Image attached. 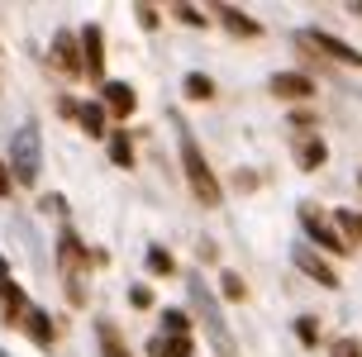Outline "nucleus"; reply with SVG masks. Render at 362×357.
Returning a JSON list of instances; mask_svg holds the SVG:
<instances>
[{
    "mask_svg": "<svg viewBox=\"0 0 362 357\" xmlns=\"http://www.w3.org/2000/svg\"><path fill=\"white\" fill-rule=\"evenodd\" d=\"M105 119H110V110L100 105V100H86V105H81V119H76V124L86 129L90 139H110V129H105Z\"/></svg>",
    "mask_w": 362,
    "mask_h": 357,
    "instance_id": "2eb2a0df",
    "label": "nucleus"
},
{
    "mask_svg": "<svg viewBox=\"0 0 362 357\" xmlns=\"http://www.w3.org/2000/svg\"><path fill=\"white\" fill-rule=\"evenodd\" d=\"M296 339L305 343V348H320V320L315 315H300L296 320Z\"/></svg>",
    "mask_w": 362,
    "mask_h": 357,
    "instance_id": "4be33fe9",
    "label": "nucleus"
},
{
    "mask_svg": "<svg viewBox=\"0 0 362 357\" xmlns=\"http://www.w3.org/2000/svg\"><path fill=\"white\" fill-rule=\"evenodd\" d=\"M100 105L110 110V119H129L139 110V90L129 86V81H105V100Z\"/></svg>",
    "mask_w": 362,
    "mask_h": 357,
    "instance_id": "1a4fd4ad",
    "label": "nucleus"
},
{
    "mask_svg": "<svg viewBox=\"0 0 362 357\" xmlns=\"http://www.w3.org/2000/svg\"><path fill=\"white\" fill-rule=\"evenodd\" d=\"M167 119H172V129H177L181 172H186V181H191V196H196L200 205H219V200H224V191H219V177H215V167L205 162V148L196 143V134L186 129V119H181V115H167Z\"/></svg>",
    "mask_w": 362,
    "mask_h": 357,
    "instance_id": "f257e3e1",
    "label": "nucleus"
},
{
    "mask_svg": "<svg viewBox=\"0 0 362 357\" xmlns=\"http://www.w3.org/2000/svg\"><path fill=\"white\" fill-rule=\"evenodd\" d=\"M291 262H296V267L305 271L310 281L329 286V291H334V286H339V271L329 267V257H320V252L310 248V243H296V248H291Z\"/></svg>",
    "mask_w": 362,
    "mask_h": 357,
    "instance_id": "6e6552de",
    "label": "nucleus"
},
{
    "mask_svg": "<svg viewBox=\"0 0 362 357\" xmlns=\"http://www.w3.org/2000/svg\"><path fill=\"white\" fill-rule=\"evenodd\" d=\"M163 334L167 339H191V320L181 310H163Z\"/></svg>",
    "mask_w": 362,
    "mask_h": 357,
    "instance_id": "aec40b11",
    "label": "nucleus"
},
{
    "mask_svg": "<svg viewBox=\"0 0 362 357\" xmlns=\"http://www.w3.org/2000/svg\"><path fill=\"white\" fill-rule=\"evenodd\" d=\"M144 262H148V276H172V271H177V257L167 248H158V243L144 252Z\"/></svg>",
    "mask_w": 362,
    "mask_h": 357,
    "instance_id": "6ab92c4d",
    "label": "nucleus"
},
{
    "mask_svg": "<svg viewBox=\"0 0 362 357\" xmlns=\"http://www.w3.org/2000/svg\"><path fill=\"white\" fill-rule=\"evenodd\" d=\"M95 339H100V357H129V348L119 343V329H115L110 320L95 324Z\"/></svg>",
    "mask_w": 362,
    "mask_h": 357,
    "instance_id": "a211bd4d",
    "label": "nucleus"
},
{
    "mask_svg": "<svg viewBox=\"0 0 362 357\" xmlns=\"http://www.w3.org/2000/svg\"><path fill=\"white\" fill-rule=\"evenodd\" d=\"M24 334H29L38 348H53V315L38 310V305H29V315H24Z\"/></svg>",
    "mask_w": 362,
    "mask_h": 357,
    "instance_id": "ddd939ff",
    "label": "nucleus"
},
{
    "mask_svg": "<svg viewBox=\"0 0 362 357\" xmlns=\"http://www.w3.org/2000/svg\"><path fill=\"white\" fill-rule=\"evenodd\" d=\"M148 357H196V343H191V339H167V334H158V339H148Z\"/></svg>",
    "mask_w": 362,
    "mask_h": 357,
    "instance_id": "4468645a",
    "label": "nucleus"
},
{
    "mask_svg": "<svg viewBox=\"0 0 362 357\" xmlns=\"http://www.w3.org/2000/svg\"><path fill=\"white\" fill-rule=\"evenodd\" d=\"M186 295H191V310L200 315V324L210 329L215 353L219 357H238V343H234V334H229V324H224V310H219L215 291L205 286V276H200V271H191V276H186Z\"/></svg>",
    "mask_w": 362,
    "mask_h": 357,
    "instance_id": "f03ea898",
    "label": "nucleus"
},
{
    "mask_svg": "<svg viewBox=\"0 0 362 357\" xmlns=\"http://www.w3.org/2000/svg\"><path fill=\"white\" fill-rule=\"evenodd\" d=\"M53 57L62 62V71H67V76H76V71H81V38L62 29V34L53 38Z\"/></svg>",
    "mask_w": 362,
    "mask_h": 357,
    "instance_id": "f8f14e48",
    "label": "nucleus"
},
{
    "mask_svg": "<svg viewBox=\"0 0 362 357\" xmlns=\"http://www.w3.org/2000/svg\"><path fill=\"white\" fill-rule=\"evenodd\" d=\"M334 224H339L348 238H362V210H339V214H334Z\"/></svg>",
    "mask_w": 362,
    "mask_h": 357,
    "instance_id": "5701e85b",
    "label": "nucleus"
},
{
    "mask_svg": "<svg viewBox=\"0 0 362 357\" xmlns=\"http://www.w3.org/2000/svg\"><path fill=\"white\" fill-rule=\"evenodd\" d=\"M210 95H215V81L205 71H191L186 76V100H210Z\"/></svg>",
    "mask_w": 362,
    "mask_h": 357,
    "instance_id": "412c9836",
    "label": "nucleus"
},
{
    "mask_svg": "<svg viewBox=\"0 0 362 357\" xmlns=\"http://www.w3.org/2000/svg\"><path fill=\"white\" fill-rule=\"evenodd\" d=\"M10 186H15V177H10V162L0 158V200L10 196Z\"/></svg>",
    "mask_w": 362,
    "mask_h": 357,
    "instance_id": "c85d7f7f",
    "label": "nucleus"
},
{
    "mask_svg": "<svg viewBox=\"0 0 362 357\" xmlns=\"http://www.w3.org/2000/svg\"><path fill=\"white\" fill-rule=\"evenodd\" d=\"M0 357H5V353H0Z\"/></svg>",
    "mask_w": 362,
    "mask_h": 357,
    "instance_id": "2f4dec72",
    "label": "nucleus"
},
{
    "mask_svg": "<svg viewBox=\"0 0 362 357\" xmlns=\"http://www.w3.org/2000/svg\"><path fill=\"white\" fill-rule=\"evenodd\" d=\"M296 162H300L305 172H315V167H325V162H329V148H325V139H300V143H296Z\"/></svg>",
    "mask_w": 362,
    "mask_h": 357,
    "instance_id": "dca6fc26",
    "label": "nucleus"
},
{
    "mask_svg": "<svg viewBox=\"0 0 362 357\" xmlns=\"http://www.w3.org/2000/svg\"><path fill=\"white\" fill-rule=\"evenodd\" d=\"M272 95H281V100H310L315 81H310L305 71H276L272 76Z\"/></svg>",
    "mask_w": 362,
    "mask_h": 357,
    "instance_id": "9d476101",
    "label": "nucleus"
},
{
    "mask_svg": "<svg viewBox=\"0 0 362 357\" xmlns=\"http://www.w3.org/2000/svg\"><path fill=\"white\" fill-rule=\"evenodd\" d=\"M110 162L115 167H134V139H129V129H110Z\"/></svg>",
    "mask_w": 362,
    "mask_h": 357,
    "instance_id": "f3484780",
    "label": "nucleus"
},
{
    "mask_svg": "<svg viewBox=\"0 0 362 357\" xmlns=\"http://www.w3.org/2000/svg\"><path fill=\"white\" fill-rule=\"evenodd\" d=\"M10 177L19 181V186H34L38 172H43V129H38V119H24V124L15 129V139H10Z\"/></svg>",
    "mask_w": 362,
    "mask_h": 357,
    "instance_id": "7ed1b4c3",
    "label": "nucleus"
},
{
    "mask_svg": "<svg viewBox=\"0 0 362 357\" xmlns=\"http://www.w3.org/2000/svg\"><path fill=\"white\" fill-rule=\"evenodd\" d=\"M134 15H139V24H144V29H158V10H153V5H139Z\"/></svg>",
    "mask_w": 362,
    "mask_h": 357,
    "instance_id": "cd10ccee",
    "label": "nucleus"
},
{
    "mask_svg": "<svg viewBox=\"0 0 362 357\" xmlns=\"http://www.w3.org/2000/svg\"><path fill=\"white\" fill-rule=\"evenodd\" d=\"M358 15H362V0H358Z\"/></svg>",
    "mask_w": 362,
    "mask_h": 357,
    "instance_id": "7c9ffc66",
    "label": "nucleus"
},
{
    "mask_svg": "<svg viewBox=\"0 0 362 357\" xmlns=\"http://www.w3.org/2000/svg\"><path fill=\"white\" fill-rule=\"evenodd\" d=\"M243 295H248L243 276H238V271H224V300H243Z\"/></svg>",
    "mask_w": 362,
    "mask_h": 357,
    "instance_id": "b1692460",
    "label": "nucleus"
},
{
    "mask_svg": "<svg viewBox=\"0 0 362 357\" xmlns=\"http://www.w3.org/2000/svg\"><path fill=\"white\" fill-rule=\"evenodd\" d=\"M329 357H362V343L358 339H339L334 348H329Z\"/></svg>",
    "mask_w": 362,
    "mask_h": 357,
    "instance_id": "a878e982",
    "label": "nucleus"
},
{
    "mask_svg": "<svg viewBox=\"0 0 362 357\" xmlns=\"http://www.w3.org/2000/svg\"><path fill=\"white\" fill-rule=\"evenodd\" d=\"M291 124H296V129H310V124H315V115H310V110H296V115H291Z\"/></svg>",
    "mask_w": 362,
    "mask_h": 357,
    "instance_id": "c756f323",
    "label": "nucleus"
},
{
    "mask_svg": "<svg viewBox=\"0 0 362 357\" xmlns=\"http://www.w3.org/2000/svg\"><path fill=\"white\" fill-rule=\"evenodd\" d=\"M219 19H224V29L234 38H262V24H257L253 15H243V10H234V5H215Z\"/></svg>",
    "mask_w": 362,
    "mask_h": 357,
    "instance_id": "9b49d317",
    "label": "nucleus"
},
{
    "mask_svg": "<svg viewBox=\"0 0 362 357\" xmlns=\"http://www.w3.org/2000/svg\"><path fill=\"white\" fill-rule=\"evenodd\" d=\"M300 229H305L310 243H320V248L334 252V257H344V252H348V238H344V233H334V224H329L315 205H300Z\"/></svg>",
    "mask_w": 362,
    "mask_h": 357,
    "instance_id": "39448f33",
    "label": "nucleus"
},
{
    "mask_svg": "<svg viewBox=\"0 0 362 357\" xmlns=\"http://www.w3.org/2000/svg\"><path fill=\"white\" fill-rule=\"evenodd\" d=\"M76 38H81V71H90V81H105V29L86 24Z\"/></svg>",
    "mask_w": 362,
    "mask_h": 357,
    "instance_id": "0eeeda50",
    "label": "nucleus"
},
{
    "mask_svg": "<svg viewBox=\"0 0 362 357\" xmlns=\"http://www.w3.org/2000/svg\"><path fill=\"white\" fill-rule=\"evenodd\" d=\"M300 48H320V53H329L334 62H348V67H362V53L358 48H348L344 38H334V34H325V29H300Z\"/></svg>",
    "mask_w": 362,
    "mask_h": 357,
    "instance_id": "423d86ee",
    "label": "nucleus"
},
{
    "mask_svg": "<svg viewBox=\"0 0 362 357\" xmlns=\"http://www.w3.org/2000/svg\"><path fill=\"white\" fill-rule=\"evenodd\" d=\"M129 305H139V310H153V286L134 281V286H129Z\"/></svg>",
    "mask_w": 362,
    "mask_h": 357,
    "instance_id": "393cba45",
    "label": "nucleus"
},
{
    "mask_svg": "<svg viewBox=\"0 0 362 357\" xmlns=\"http://www.w3.org/2000/svg\"><path fill=\"white\" fill-rule=\"evenodd\" d=\"M86 262H90V252L81 248V238H76L72 229H62V233H57V271H62V281H67V295H72L76 305L86 300V295H81V281H76Z\"/></svg>",
    "mask_w": 362,
    "mask_h": 357,
    "instance_id": "20e7f679",
    "label": "nucleus"
},
{
    "mask_svg": "<svg viewBox=\"0 0 362 357\" xmlns=\"http://www.w3.org/2000/svg\"><path fill=\"white\" fill-rule=\"evenodd\" d=\"M172 15H177L181 24H191V29H205V15H200V10H191V5H177Z\"/></svg>",
    "mask_w": 362,
    "mask_h": 357,
    "instance_id": "bb28decb",
    "label": "nucleus"
}]
</instances>
